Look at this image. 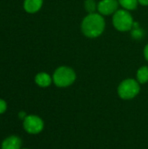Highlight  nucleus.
Here are the masks:
<instances>
[{
  "label": "nucleus",
  "mask_w": 148,
  "mask_h": 149,
  "mask_svg": "<svg viewBox=\"0 0 148 149\" xmlns=\"http://www.w3.org/2000/svg\"><path fill=\"white\" fill-rule=\"evenodd\" d=\"M106 28L104 16L99 12L87 14L82 20L81 31L90 38H95L102 35Z\"/></svg>",
  "instance_id": "1"
},
{
  "label": "nucleus",
  "mask_w": 148,
  "mask_h": 149,
  "mask_svg": "<svg viewBox=\"0 0 148 149\" xmlns=\"http://www.w3.org/2000/svg\"><path fill=\"white\" fill-rule=\"evenodd\" d=\"M52 80L58 87H67L75 82L76 72L69 66H59L54 71Z\"/></svg>",
  "instance_id": "2"
},
{
  "label": "nucleus",
  "mask_w": 148,
  "mask_h": 149,
  "mask_svg": "<svg viewBox=\"0 0 148 149\" xmlns=\"http://www.w3.org/2000/svg\"><path fill=\"white\" fill-rule=\"evenodd\" d=\"M134 21L129 10L125 9L118 10L113 15V24L119 31H128L133 29Z\"/></svg>",
  "instance_id": "3"
},
{
  "label": "nucleus",
  "mask_w": 148,
  "mask_h": 149,
  "mask_svg": "<svg viewBox=\"0 0 148 149\" xmlns=\"http://www.w3.org/2000/svg\"><path fill=\"white\" fill-rule=\"evenodd\" d=\"M118 94L123 100H132L135 98L140 91V83L133 79H124L118 86Z\"/></svg>",
  "instance_id": "4"
},
{
  "label": "nucleus",
  "mask_w": 148,
  "mask_h": 149,
  "mask_svg": "<svg viewBox=\"0 0 148 149\" xmlns=\"http://www.w3.org/2000/svg\"><path fill=\"white\" fill-rule=\"evenodd\" d=\"M44 127V120L36 114H28L23 120V128L30 134H38L43 131Z\"/></svg>",
  "instance_id": "5"
},
{
  "label": "nucleus",
  "mask_w": 148,
  "mask_h": 149,
  "mask_svg": "<svg viewBox=\"0 0 148 149\" xmlns=\"http://www.w3.org/2000/svg\"><path fill=\"white\" fill-rule=\"evenodd\" d=\"M118 0H100L98 3V12L102 16L113 15L119 10Z\"/></svg>",
  "instance_id": "6"
},
{
  "label": "nucleus",
  "mask_w": 148,
  "mask_h": 149,
  "mask_svg": "<svg viewBox=\"0 0 148 149\" xmlns=\"http://www.w3.org/2000/svg\"><path fill=\"white\" fill-rule=\"evenodd\" d=\"M22 140L19 136L12 134L6 137L1 143V149H21Z\"/></svg>",
  "instance_id": "7"
},
{
  "label": "nucleus",
  "mask_w": 148,
  "mask_h": 149,
  "mask_svg": "<svg viewBox=\"0 0 148 149\" xmlns=\"http://www.w3.org/2000/svg\"><path fill=\"white\" fill-rule=\"evenodd\" d=\"M43 0H24V10L30 14L38 12L43 6Z\"/></svg>",
  "instance_id": "8"
},
{
  "label": "nucleus",
  "mask_w": 148,
  "mask_h": 149,
  "mask_svg": "<svg viewBox=\"0 0 148 149\" xmlns=\"http://www.w3.org/2000/svg\"><path fill=\"white\" fill-rule=\"evenodd\" d=\"M52 82H53L52 76H51L47 72H41L35 76V83L39 87H43V88L48 87L51 85Z\"/></svg>",
  "instance_id": "9"
},
{
  "label": "nucleus",
  "mask_w": 148,
  "mask_h": 149,
  "mask_svg": "<svg viewBox=\"0 0 148 149\" xmlns=\"http://www.w3.org/2000/svg\"><path fill=\"white\" fill-rule=\"evenodd\" d=\"M136 77H137V81L140 84H146L148 82V66L144 65L141 66L138 69L137 73H136Z\"/></svg>",
  "instance_id": "10"
},
{
  "label": "nucleus",
  "mask_w": 148,
  "mask_h": 149,
  "mask_svg": "<svg viewBox=\"0 0 148 149\" xmlns=\"http://www.w3.org/2000/svg\"><path fill=\"white\" fill-rule=\"evenodd\" d=\"M120 5L127 10H135L139 4L138 0H118Z\"/></svg>",
  "instance_id": "11"
},
{
  "label": "nucleus",
  "mask_w": 148,
  "mask_h": 149,
  "mask_svg": "<svg viewBox=\"0 0 148 149\" xmlns=\"http://www.w3.org/2000/svg\"><path fill=\"white\" fill-rule=\"evenodd\" d=\"M84 8L88 14L95 13L96 10H98V3L95 0H85L84 3Z\"/></svg>",
  "instance_id": "12"
},
{
  "label": "nucleus",
  "mask_w": 148,
  "mask_h": 149,
  "mask_svg": "<svg viewBox=\"0 0 148 149\" xmlns=\"http://www.w3.org/2000/svg\"><path fill=\"white\" fill-rule=\"evenodd\" d=\"M137 25H138L137 23H134V24H133V29L131 30V31H132V36H133V38H135V39H140V38H141L143 37L144 32H143V31L140 29V27H138Z\"/></svg>",
  "instance_id": "13"
},
{
  "label": "nucleus",
  "mask_w": 148,
  "mask_h": 149,
  "mask_svg": "<svg viewBox=\"0 0 148 149\" xmlns=\"http://www.w3.org/2000/svg\"><path fill=\"white\" fill-rule=\"evenodd\" d=\"M7 103L4 100L0 98V114H3L6 112L7 110Z\"/></svg>",
  "instance_id": "14"
},
{
  "label": "nucleus",
  "mask_w": 148,
  "mask_h": 149,
  "mask_svg": "<svg viewBox=\"0 0 148 149\" xmlns=\"http://www.w3.org/2000/svg\"><path fill=\"white\" fill-rule=\"evenodd\" d=\"M17 115H18V118H19L20 120H24L25 119V117H26L28 114H27L25 112H24V111H21V112H19V113H18V114H17Z\"/></svg>",
  "instance_id": "15"
},
{
  "label": "nucleus",
  "mask_w": 148,
  "mask_h": 149,
  "mask_svg": "<svg viewBox=\"0 0 148 149\" xmlns=\"http://www.w3.org/2000/svg\"><path fill=\"white\" fill-rule=\"evenodd\" d=\"M144 57H145L146 60L148 61V44L146 45V46L144 48Z\"/></svg>",
  "instance_id": "16"
},
{
  "label": "nucleus",
  "mask_w": 148,
  "mask_h": 149,
  "mask_svg": "<svg viewBox=\"0 0 148 149\" xmlns=\"http://www.w3.org/2000/svg\"><path fill=\"white\" fill-rule=\"evenodd\" d=\"M139 3L143 5V6H147L148 5V0H138Z\"/></svg>",
  "instance_id": "17"
},
{
  "label": "nucleus",
  "mask_w": 148,
  "mask_h": 149,
  "mask_svg": "<svg viewBox=\"0 0 148 149\" xmlns=\"http://www.w3.org/2000/svg\"><path fill=\"white\" fill-rule=\"evenodd\" d=\"M21 149H29V148H21Z\"/></svg>",
  "instance_id": "18"
}]
</instances>
